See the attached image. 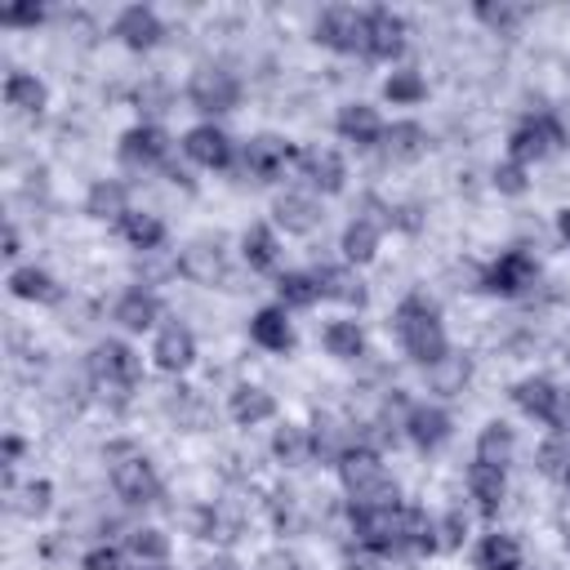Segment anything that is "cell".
Masks as SVG:
<instances>
[{
    "mask_svg": "<svg viewBox=\"0 0 570 570\" xmlns=\"http://www.w3.org/2000/svg\"><path fill=\"white\" fill-rule=\"evenodd\" d=\"M392 334L401 343V352L428 370L436 365L441 356H450V334H445V321H441V307L428 298V294H405L396 307H392Z\"/></svg>",
    "mask_w": 570,
    "mask_h": 570,
    "instance_id": "obj_1",
    "label": "cell"
},
{
    "mask_svg": "<svg viewBox=\"0 0 570 570\" xmlns=\"http://www.w3.org/2000/svg\"><path fill=\"white\" fill-rule=\"evenodd\" d=\"M85 374H89L94 396L120 410V405H129L134 387L142 383V356L125 338H98L85 356Z\"/></svg>",
    "mask_w": 570,
    "mask_h": 570,
    "instance_id": "obj_2",
    "label": "cell"
},
{
    "mask_svg": "<svg viewBox=\"0 0 570 570\" xmlns=\"http://www.w3.org/2000/svg\"><path fill=\"white\" fill-rule=\"evenodd\" d=\"M338 485L347 494V503L356 508H396L401 503V490H396V476L387 472L383 454L370 450V445H352L343 459H338Z\"/></svg>",
    "mask_w": 570,
    "mask_h": 570,
    "instance_id": "obj_3",
    "label": "cell"
},
{
    "mask_svg": "<svg viewBox=\"0 0 570 570\" xmlns=\"http://www.w3.org/2000/svg\"><path fill=\"white\" fill-rule=\"evenodd\" d=\"M508 396L525 419H534L552 432H570V387L566 383H557L548 374H525L512 383Z\"/></svg>",
    "mask_w": 570,
    "mask_h": 570,
    "instance_id": "obj_4",
    "label": "cell"
},
{
    "mask_svg": "<svg viewBox=\"0 0 570 570\" xmlns=\"http://www.w3.org/2000/svg\"><path fill=\"white\" fill-rule=\"evenodd\" d=\"M401 508H356L347 503V525L361 552L370 557H405V525H401Z\"/></svg>",
    "mask_w": 570,
    "mask_h": 570,
    "instance_id": "obj_5",
    "label": "cell"
},
{
    "mask_svg": "<svg viewBox=\"0 0 570 570\" xmlns=\"http://www.w3.org/2000/svg\"><path fill=\"white\" fill-rule=\"evenodd\" d=\"M111 490L116 499H125L129 508H147V503H160L165 485L156 476V463L147 454H138L134 445H111Z\"/></svg>",
    "mask_w": 570,
    "mask_h": 570,
    "instance_id": "obj_6",
    "label": "cell"
},
{
    "mask_svg": "<svg viewBox=\"0 0 570 570\" xmlns=\"http://www.w3.org/2000/svg\"><path fill=\"white\" fill-rule=\"evenodd\" d=\"M187 102H191V111H200V116H227V111H236L240 107V94H245V85H240V76L236 71H227V67H218V62H205V67H196L191 76H187Z\"/></svg>",
    "mask_w": 570,
    "mask_h": 570,
    "instance_id": "obj_7",
    "label": "cell"
},
{
    "mask_svg": "<svg viewBox=\"0 0 570 570\" xmlns=\"http://www.w3.org/2000/svg\"><path fill=\"white\" fill-rule=\"evenodd\" d=\"M570 138H566V125L552 116V111H534V116H525L512 134H508V160H517V165H539V160H548L552 151H561Z\"/></svg>",
    "mask_w": 570,
    "mask_h": 570,
    "instance_id": "obj_8",
    "label": "cell"
},
{
    "mask_svg": "<svg viewBox=\"0 0 570 570\" xmlns=\"http://www.w3.org/2000/svg\"><path fill=\"white\" fill-rule=\"evenodd\" d=\"M534 285H539V263H534V254L521 249V245H512V249H503L499 258H490V263L481 267V281H476V289L499 294V298H521V294H530Z\"/></svg>",
    "mask_w": 570,
    "mask_h": 570,
    "instance_id": "obj_9",
    "label": "cell"
},
{
    "mask_svg": "<svg viewBox=\"0 0 570 570\" xmlns=\"http://www.w3.org/2000/svg\"><path fill=\"white\" fill-rule=\"evenodd\" d=\"M365 36H370V18L356 4H325L316 27H312V40L334 49V53H361L365 58Z\"/></svg>",
    "mask_w": 570,
    "mask_h": 570,
    "instance_id": "obj_10",
    "label": "cell"
},
{
    "mask_svg": "<svg viewBox=\"0 0 570 570\" xmlns=\"http://www.w3.org/2000/svg\"><path fill=\"white\" fill-rule=\"evenodd\" d=\"M178 276L191 281V285H227L232 281V254L223 245V236H196L178 249Z\"/></svg>",
    "mask_w": 570,
    "mask_h": 570,
    "instance_id": "obj_11",
    "label": "cell"
},
{
    "mask_svg": "<svg viewBox=\"0 0 570 570\" xmlns=\"http://www.w3.org/2000/svg\"><path fill=\"white\" fill-rule=\"evenodd\" d=\"M240 169H245V178H254V183H276L294 160H298V147L289 142V138H281V134H254V138H245L240 142Z\"/></svg>",
    "mask_w": 570,
    "mask_h": 570,
    "instance_id": "obj_12",
    "label": "cell"
},
{
    "mask_svg": "<svg viewBox=\"0 0 570 570\" xmlns=\"http://www.w3.org/2000/svg\"><path fill=\"white\" fill-rule=\"evenodd\" d=\"M169 151H174L169 129H165V125H147V120L129 125V129L120 134V142H116V156H120V165H129V169H165V165H169Z\"/></svg>",
    "mask_w": 570,
    "mask_h": 570,
    "instance_id": "obj_13",
    "label": "cell"
},
{
    "mask_svg": "<svg viewBox=\"0 0 570 570\" xmlns=\"http://www.w3.org/2000/svg\"><path fill=\"white\" fill-rule=\"evenodd\" d=\"M178 147H183V156H187L191 165H200V169H232L236 156H240V142H236L223 125H214V120L191 125Z\"/></svg>",
    "mask_w": 570,
    "mask_h": 570,
    "instance_id": "obj_14",
    "label": "cell"
},
{
    "mask_svg": "<svg viewBox=\"0 0 570 570\" xmlns=\"http://www.w3.org/2000/svg\"><path fill=\"white\" fill-rule=\"evenodd\" d=\"M294 169H298V178L307 183V191L338 196V191L347 187V160H343V151H334V147H321V142L298 147Z\"/></svg>",
    "mask_w": 570,
    "mask_h": 570,
    "instance_id": "obj_15",
    "label": "cell"
},
{
    "mask_svg": "<svg viewBox=\"0 0 570 570\" xmlns=\"http://www.w3.org/2000/svg\"><path fill=\"white\" fill-rule=\"evenodd\" d=\"M450 436H454V419H450L445 405H436V401H414L410 405V414H405V441L419 454H436Z\"/></svg>",
    "mask_w": 570,
    "mask_h": 570,
    "instance_id": "obj_16",
    "label": "cell"
},
{
    "mask_svg": "<svg viewBox=\"0 0 570 570\" xmlns=\"http://www.w3.org/2000/svg\"><path fill=\"white\" fill-rule=\"evenodd\" d=\"M160 316H165V303L156 289H142V285H129L116 294L111 303V321L125 330V334H147V330H160Z\"/></svg>",
    "mask_w": 570,
    "mask_h": 570,
    "instance_id": "obj_17",
    "label": "cell"
},
{
    "mask_svg": "<svg viewBox=\"0 0 570 570\" xmlns=\"http://www.w3.org/2000/svg\"><path fill=\"white\" fill-rule=\"evenodd\" d=\"M151 365L160 374H187L196 365V334L183 325V321H165L151 338Z\"/></svg>",
    "mask_w": 570,
    "mask_h": 570,
    "instance_id": "obj_18",
    "label": "cell"
},
{
    "mask_svg": "<svg viewBox=\"0 0 570 570\" xmlns=\"http://www.w3.org/2000/svg\"><path fill=\"white\" fill-rule=\"evenodd\" d=\"M111 36H116L125 49L147 53V49H156V45L165 40V22H160V13H156L151 4H125V9L111 18Z\"/></svg>",
    "mask_w": 570,
    "mask_h": 570,
    "instance_id": "obj_19",
    "label": "cell"
},
{
    "mask_svg": "<svg viewBox=\"0 0 570 570\" xmlns=\"http://www.w3.org/2000/svg\"><path fill=\"white\" fill-rule=\"evenodd\" d=\"M365 18H370L365 58H374V62H396V58L405 53V36H410L405 18H401L396 9H387V4H374V9H365Z\"/></svg>",
    "mask_w": 570,
    "mask_h": 570,
    "instance_id": "obj_20",
    "label": "cell"
},
{
    "mask_svg": "<svg viewBox=\"0 0 570 570\" xmlns=\"http://www.w3.org/2000/svg\"><path fill=\"white\" fill-rule=\"evenodd\" d=\"M321 223H325V209L316 191H281L272 200V227L285 236H312Z\"/></svg>",
    "mask_w": 570,
    "mask_h": 570,
    "instance_id": "obj_21",
    "label": "cell"
},
{
    "mask_svg": "<svg viewBox=\"0 0 570 570\" xmlns=\"http://www.w3.org/2000/svg\"><path fill=\"white\" fill-rule=\"evenodd\" d=\"M383 129H387V120H383L379 107H370V102H343V107L334 111V134H338L343 142L361 147V151H379Z\"/></svg>",
    "mask_w": 570,
    "mask_h": 570,
    "instance_id": "obj_22",
    "label": "cell"
},
{
    "mask_svg": "<svg viewBox=\"0 0 570 570\" xmlns=\"http://www.w3.org/2000/svg\"><path fill=\"white\" fill-rule=\"evenodd\" d=\"M249 343H254V347H263V352H276V356L294 352L298 334H294V321H289V312H285L281 303H267V307H258V312L249 316Z\"/></svg>",
    "mask_w": 570,
    "mask_h": 570,
    "instance_id": "obj_23",
    "label": "cell"
},
{
    "mask_svg": "<svg viewBox=\"0 0 570 570\" xmlns=\"http://www.w3.org/2000/svg\"><path fill=\"white\" fill-rule=\"evenodd\" d=\"M281 236L272 223H249L240 232V263L249 272H263V276H281Z\"/></svg>",
    "mask_w": 570,
    "mask_h": 570,
    "instance_id": "obj_24",
    "label": "cell"
},
{
    "mask_svg": "<svg viewBox=\"0 0 570 570\" xmlns=\"http://www.w3.org/2000/svg\"><path fill=\"white\" fill-rule=\"evenodd\" d=\"M4 285H9L13 298H22V303H40V307H58V303L67 298V289L58 285V276L45 272V267H36V263L13 267V272L4 276Z\"/></svg>",
    "mask_w": 570,
    "mask_h": 570,
    "instance_id": "obj_25",
    "label": "cell"
},
{
    "mask_svg": "<svg viewBox=\"0 0 570 570\" xmlns=\"http://www.w3.org/2000/svg\"><path fill=\"white\" fill-rule=\"evenodd\" d=\"M428 147H432V138H428V129L419 120H392L383 129V142H379L387 165H414V160L428 156Z\"/></svg>",
    "mask_w": 570,
    "mask_h": 570,
    "instance_id": "obj_26",
    "label": "cell"
},
{
    "mask_svg": "<svg viewBox=\"0 0 570 570\" xmlns=\"http://www.w3.org/2000/svg\"><path fill=\"white\" fill-rule=\"evenodd\" d=\"M307 428H312L316 463H330V468H338V459H343L352 445H361V432H356L352 423H343L338 414H316Z\"/></svg>",
    "mask_w": 570,
    "mask_h": 570,
    "instance_id": "obj_27",
    "label": "cell"
},
{
    "mask_svg": "<svg viewBox=\"0 0 570 570\" xmlns=\"http://www.w3.org/2000/svg\"><path fill=\"white\" fill-rule=\"evenodd\" d=\"M227 414H232L236 428H258V423L276 419V396L258 383H236L227 392Z\"/></svg>",
    "mask_w": 570,
    "mask_h": 570,
    "instance_id": "obj_28",
    "label": "cell"
},
{
    "mask_svg": "<svg viewBox=\"0 0 570 570\" xmlns=\"http://www.w3.org/2000/svg\"><path fill=\"white\" fill-rule=\"evenodd\" d=\"M129 209H134V205H129V183H120V178H94V183H89V191H85V214H89L94 223H120Z\"/></svg>",
    "mask_w": 570,
    "mask_h": 570,
    "instance_id": "obj_29",
    "label": "cell"
},
{
    "mask_svg": "<svg viewBox=\"0 0 570 570\" xmlns=\"http://www.w3.org/2000/svg\"><path fill=\"white\" fill-rule=\"evenodd\" d=\"M316 272V281H321V298H330V303H343V307H365V285H361V276H356V267L352 263H321V267H312Z\"/></svg>",
    "mask_w": 570,
    "mask_h": 570,
    "instance_id": "obj_30",
    "label": "cell"
},
{
    "mask_svg": "<svg viewBox=\"0 0 570 570\" xmlns=\"http://www.w3.org/2000/svg\"><path fill=\"white\" fill-rule=\"evenodd\" d=\"M379 245H383V227H379L374 218H365V214H352V218H347V227H343V236H338L343 263L365 267V263H374Z\"/></svg>",
    "mask_w": 570,
    "mask_h": 570,
    "instance_id": "obj_31",
    "label": "cell"
},
{
    "mask_svg": "<svg viewBox=\"0 0 570 570\" xmlns=\"http://www.w3.org/2000/svg\"><path fill=\"white\" fill-rule=\"evenodd\" d=\"M272 459L281 463V468H307V463H316V445H312V428L307 423H281V428H272Z\"/></svg>",
    "mask_w": 570,
    "mask_h": 570,
    "instance_id": "obj_32",
    "label": "cell"
},
{
    "mask_svg": "<svg viewBox=\"0 0 570 570\" xmlns=\"http://www.w3.org/2000/svg\"><path fill=\"white\" fill-rule=\"evenodd\" d=\"M468 494L476 499V512L481 517H494L508 499V472L503 468H490V463H468Z\"/></svg>",
    "mask_w": 570,
    "mask_h": 570,
    "instance_id": "obj_33",
    "label": "cell"
},
{
    "mask_svg": "<svg viewBox=\"0 0 570 570\" xmlns=\"http://www.w3.org/2000/svg\"><path fill=\"white\" fill-rule=\"evenodd\" d=\"M0 94H4V107H13L18 116H40L49 107V85L36 71H9Z\"/></svg>",
    "mask_w": 570,
    "mask_h": 570,
    "instance_id": "obj_34",
    "label": "cell"
},
{
    "mask_svg": "<svg viewBox=\"0 0 570 570\" xmlns=\"http://www.w3.org/2000/svg\"><path fill=\"white\" fill-rule=\"evenodd\" d=\"M423 383H428V392H432V396L450 401V396H459V392L472 383V361H468L463 352H454V347H450V356H441L436 365H428V370H423Z\"/></svg>",
    "mask_w": 570,
    "mask_h": 570,
    "instance_id": "obj_35",
    "label": "cell"
},
{
    "mask_svg": "<svg viewBox=\"0 0 570 570\" xmlns=\"http://www.w3.org/2000/svg\"><path fill=\"white\" fill-rule=\"evenodd\" d=\"M321 347H325L334 361H365V356H370L365 330H361V321H352V316L330 321V325L321 330Z\"/></svg>",
    "mask_w": 570,
    "mask_h": 570,
    "instance_id": "obj_36",
    "label": "cell"
},
{
    "mask_svg": "<svg viewBox=\"0 0 570 570\" xmlns=\"http://www.w3.org/2000/svg\"><path fill=\"white\" fill-rule=\"evenodd\" d=\"M512 454H517V432H512V423H503V419H490V423L476 432V450H472V459H476V463H490V468H503V472H508Z\"/></svg>",
    "mask_w": 570,
    "mask_h": 570,
    "instance_id": "obj_37",
    "label": "cell"
},
{
    "mask_svg": "<svg viewBox=\"0 0 570 570\" xmlns=\"http://www.w3.org/2000/svg\"><path fill=\"white\" fill-rule=\"evenodd\" d=\"M120 236H125V245L134 249V254H147V249H160L165 245V218L160 214H151V209H129L120 223Z\"/></svg>",
    "mask_w": 570,
    "mask_h": 570,
    "instance_id": "obj_38",
    "label": "cell"
},
{
    "mask_svg": "<svg viewBox=\"0 0 570 570\" xmlns=\"http://www.w3.org/2000/svg\"><path fill=\"white\" fill-rule=\"evenodd\" d=\"M276 303L285 307V312H307V307H316L321 303V281H316V272L307 267H294V272H281L276 276Z\"/></svg>",
    "mask_w": 570,
    "mask_h": 570,
    "instance_id": "obj_39",
    "label": "cell"
},
{
    "mask_svg": "<svg viewBox=\"0 0 570 570\" xmlns=\"http://www.w3.org/2000/svg\"><path fill=\"white\" fill-rule=\"evenodd\" d=\"M472 561H476V570H521V543H517V534L485 530L476 539Z\"/></svg>",
    "mask_w": 570,
    "mask_h": 570,
    "instance_id": "obj_40",
    "label": "cell"
},
{
    "mask_svg": "<svg viewBox=\"0 0 570 570\" xmlns=\"http://www.w3.org/2000/svg\"><path fill=\"white\" fill-rule=\"evenodd\" d=\"M401 525H405V557H432L441 552L436 548V517L419 503H405L401 508Z\"/></svg>",
    "mask_w": 570,
    "mask_h": 570,
    "instance_id": "obj_41",
    "label": "cell"
},
{
    "mask_svg": "<svg viewBox=\"0 0 570 570\" xmlns=\"http://www.w3.org/2000/svg\"><path fill=\"white\" fill-rule=\"evenodd\" d=\"M129 272H134V285H142V289H156V285H165V281H174V276H178V254H165V249H147V254H134Z\"/></svg>",
    "mask_w": 570,
    "mask_h": 570,
    "instance_id": "obj_42",
    "label": "cell"
},
{
    "mask_svg": "<svg viewBox=\"0 0 570 570\" xmlns=\"http://www.w3.org/2000/svg\"><path fill=\"white\" fill-rule=\"evenodd\" d=\"M49 508H53V485L45 476H36L9 494V512L22 521H40V517H49Z\"/></svg>",
    "mask_w": 570,
    "mask_h": 570,
    "instance_id": "obj_43",
    "label": "cell"
},
{
    "mask_svg": "<svg viewBox=\"0 0 570 570\" xmlns=\"http://www.w3.org/2000/svg\"><path fill=\"white\" fill-rule=\"evenodd\" d=\"M476 22H485L494 36H512L525 18H530V4H508V0H476L472 4Z\"/></svg>",
    "mask_w": 570,
    "mask_h": 570,
    "instance_id": "obj_44",
    "label": "cell"
},
{
    "mask_svg": "<svg viewBox=\"0 0 570 570\" xmlns=\"http://www.w3.org/2000/svg\"><path fill=\"white\" fill-rule=\"evenodd\" d=\"M169 534L160 530V525H134L129 534H125V552L142 566V561H169Z\"/></svg>",
    "mask_w": 570,
    "mask_h": 570,
    "instance_id": "obj_45",
    "label": "cell"
},
{
    "mask_svg": "<svg viewBox=\"0 0 570 570\" xmlns=\"http://www.w3.org/2000/svg\"><path fill=\"white\" fill-rule=\"evenodd\" d=\"M383 98L392 107H419L428 98V80L414 71V67H396L387 80H383Z\"/></svg>",
    "mask_w": 570,
    "mask_h": 570,
    "instance_id": "obj_46",
    "label": "cell"
},
{
    "mask_svg": "<svg viewBox=\"0 0 570 570\" xmlns=\"http://www.w3.org/2000/svg\"><path fill=\"white\" fill-rule=\"evenodd\" d=\"M534 468H539V476L566 481V472H570V432H552V436H543L539 450H534Z\"/></svg>",
    "mask_w": 570,
    "mask_h": 570,
    "instance_id": "obj_47",
    "label": "cell"
},
{
    "mask_svg": "<svg viewBox=\"0 0 570 570\" xmlns=\"http://www.w3.org/2000/svg\"><path fill=\"white\" fill-rule=\"evenodd\" d=\"M165 410H169L174 423L187 428V432H200V428H205V401L196 396V387H174V396H169Z\"/></svg>",
    "mask_w": 570,
    "mask_h": 570,
    "instance_id": "obj_48",
    "label": "cell"
},
{
    "mask_svg": "<svg viewBox=\"0 0 570 570\" xmlns=\"http://www.w3.org/2000/svg\"><path fill=\"white\" fill-rule=\"evenodd\" d=\"M490 183H494V191H499V196H525V191H530V169L503 156V160L494 165Z\"/></svg>",
    "mask_w": 570,
    "mask_h": 570,
    "instance_id": "obj_49",
    "label": "cell"
},
{
    "mask_svg": "<svg viewBox=\"0 0 570 570\" xmlns=\"http://www.w3.org/2000/svg\"><path fill=\"white\" fill-rule=\"evenodd\" d=\"M463 543H468V517H463L459 508L441 512V517H436V548H441V552H459Z\"/></svg>",
    "mask_w": 570,
    "mask_h": 570,
    "instance_id": "obj_50",
    "label": "cell"
},
{
    "mask_svg": "<svg viewBox=\"0 0 570 570\" xmlns=\"http://www.w3.org/2000/svg\"><path fill=\"white\" fill-rule=\"evenodd\" d=\"M249 570H307V561L294 548H263Z\"/></svg>",
    "mask_w": 570,
    "mask_h": 570,
    "instance_id": "obj_51",
    "label": "cell"
},
{
    "mask_svg": "<svg viewBox=\"0 0 570 570\" xmlns=\"http://www.w3.org/2000/svg\"><path fill=\"white\" fill-rule=\"evenodd\" d=\"M138 111H142L147 125H160L156 116L169 111V89H165V85H142V89H138Z\"/></svg>",
    "mask_w": 570,
    "mask_h": 570,
    "instance_id": "obj_52",
    "label": "cell"
},
{
    "mask_svg": "<svg viewBox=\"0 0 570 570\" xmlns=\"http://www.w3.org/2000/svg\"><path fill=\"white\" fill-rule=\"evenodd\" d=\"M80 570H129V561H125V552H120V548L98 543V548H89V552L80 557Z\"/></svg>",
    "mask_w": 570,
    "mask_h": 570,
    "instance_id": "obj_53",
    "label": "cell"
},
{
    "mask_svg": "<svg viewBox=\"0 0 570 570\" xmlns=\"http://www.w3.org/2000/svg\"><path fill=\"white\" fill-rule=\"evenodd\" d=\"M45 22V9L40 4H9V9H0V27H9V31H18V27H40Z\"/></svg>",
    "mask_w": 570,
    "mask_h": 570,
    "instance_id": "obj_54",
    "label": "cell"
},
{
    "mask_svg": "<svg viewBox=\"0 0 570 570\" xmlns=\"http://www.w3.org/2000/svg\"><path fill=\"white\" fill-rule=\"evenodd\" d=\"M22 454H27V441H22L18 432H4V436H0V468H4V472H13Z\"/></svg>",
    "mask_w": 570,
    "mask_h": 570,
    "instance_id": "obj_55",
    "label": "cell"
},
{
    "mask_svg": "<svg viewBox=\"0 0 570 570\" xmlns=\"http://www.w3.org/2000/svg\"><path fill=\"white\" fill-rule=\"evenodd\" d=\"M200 570H245V566H240L232 552H214V557L200 561Z\"/></svg>",
    "mask_w": 570,
    "mask_h": 570,
    "instance_id": "obj_56",
    "label": "cell"
},
{
    "mask_svg": "<svg viewBox=\"0 0 570 570\" xmlns=\"http://www.w3.org/2000/svg\"><path fill=\"white\" fill-rule=\"evenodd\" d=\"M4 258H18L22 254V240H18V227L13 223H4V249H0Z\"/></svg>",
    "mask_w": 570,
    "mask_h": 570,
    "instance_id": "obj_57",
    "label": "cell"
},
{
    "mask_svg": "<svg viewBox=\"0 0 570 570\" xmlns=\"http://www.w3.org/2000/svg\"><path fill=\"white\" fill-rule=\"evenodd\" d=\"M557 236L570 245V205H566V209H557Z\"/></svg>",
    "mask_w": 570,
    "mask_h": 570,
    "instance_id": "obj_58",
    "label": "cell"
},
{
    "mask_svg": "<svg viewBox=\"0 0 570 570\" xmlns=\"http://www.w3.org/2000/svg\"><path fill=\"white\" fill-rule=\"evenodd\" d=\"M343 570H374V561H370V552H365V557H347Z\"/></svg>",
    "mask_w": 570,
    "mask_h": 570,
    "instance_id": "obj_59",
    "label": "cell"
},
{
    "mask_svg": "<svg viewBox=\"0 0 570 570\" xmlns=\"http://www.w3.org/2000/svg\"><path fill=\"white\" fill-rule=\"evenodd\" d=\"M134 570H174L169 561H142V566H134Z\"/></svg>",
    "mask_w": 570,
    "mask_h": 570,
    "instance_id": "obj_60",
    "label": "cell"
},
{
    "mask_svg": "<svg viewBox=\"0 0 570 570\" xmlns=\"http://www.w3.org/2000/svg\"><path fill=\"white\" fill-rule=\"evenodd\" d=\"M566 490H570V472H566Z\"/></svg>",
    "mask_w": 570,
    "mask_h": 570,
    "instance_id": "obj_61",
    "label": "cell"
},
{
    "mask_svg": "<svg viewBox=\"0 0 570 570\" xmlns=\"http://www.w3.org/2000/svg\"><path fill=\"white\" fill-rule=\"evenodd\" d=\"M566 347H570V343H566Z\"/></svg>",
    "mask_w": 570,
    "mask_h": 570,
    "instance_id": "obj_62",
    "label": "cell"
}]
</instances>
